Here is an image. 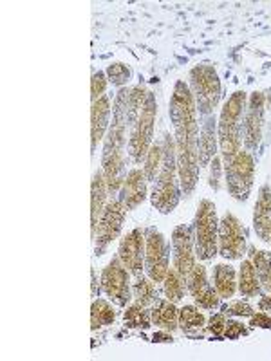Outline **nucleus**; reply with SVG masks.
<instances>
[{
  "label": "nucleus",
  "mask_w": 271,
  "mask_h": 361,
  "mask_svg": "<svg viewBox=\"0 0 271 361\" xmlns=\"http://www.w3.org/2000/svg\"><path fill=\"white\" fill-rule=\"evenodd\" d=\"M170 121L174 127V141H176L177 154V172H179L181 188L185 197L192 195L198 185L199 172V123L198 107L193 99L190 87L183 80H177L174 85L172 98H170Z\"/></svg>",
  "instance_id": "obj_1"
},
{
  "label": "nucleus",
  "mask_w": 271,
  "mask_h": 361,
  "mask_svg": "<svg viewBox=\"0 0 271 361\" xmlns=\"http://www.w3.org/2000/svg\"><path fill=\"white\" fill-rule=\"evenodd\" d=\"M128 87H121L114 98L112 105V121L109 125L107 137L103 143L102 154V170L107 188L111 195L119 192L125 180V143H127V103H128Z\"/></svg>",
  "instance_id": "obj_2"
},
{
  "label": "nucleus",
  "mask_w": 271,
  "mask_h": 361,
  "mask_svg": "<svg viewBox=\"0 0 271 361\" xmlns=\"http://www.w3.org/2000/svg\"><path fill=\"white\" fill-rule=\"evenodd\" d=\"M163 161H161V169L154 180L152 193V206L161 212V214H172L179 202V185H177V154H176V141L170 134L163 135Z\"/></svg>",
  "instance_id": "obj_3"
},
{
  "label": "nucleus",
  "mask_w": 271,
  "mask_h": 361,
  "mask_svg": "<svg viewBox=\"0 0 271 361\" xmlns=\"http://www.w3.org/2000/svg\"><path fill=\"white\" fill-rule=\"evenodd\" d=\"M246 103V92L237 90L228 98L219 116V148L224 166L241 152L243 147V119Z\"/></svg>",
  "instance_id": "obj_4"
},
{
  "label": "nucleus",
  "mask_w": 271,
  "mask_h": 361,
  "mask_svg": "<svg viewBox=\"0 0 271 361\" xmlns=\"http://www.w3.org/2000/svg\"><path fill=\"white\" fill-rule=\"evenodd\" d=\"M190 92L201 118H208L217 109L221 99V80L212 63H199L188 74Z\"/></svg>",
  "instance_id": "obj_5"
},
{
  "label": "nucleus",
  "mask_w": 271,
  "mask_h": 361,
  "mask_svg": "<svg viewBox=\"0 0 271 361\" xmlns=\"http://www.w3.org/2000/svg\"><path fill=\"white\" fill-rule=\"evenodd\" d=\"M195 255L201 262H210L219 253V221L217 208L212 201L203 199L198 206L195 222Z\"/></svg>",
  "instance_id": "obj_6"
},
{
  "label": "nucleus",
  "mask_w": 271,
  "mask_h": 361,
  "mask_svg": "<svg viewBox=\"0 0 271 361\" xmlns=\"http://www.w3.org/2000/svg\"><path fill=\"white\" fill-rule=\"evenodd\" d=\"M157 116V102L156 94L152 90H148L147 98H145L143 107H141L138 121L134 127L131 128V140H128V154H131L132 161L140 164L145 161L148 150L152 147L154 137V123H156Z\"/></svg>",
  "instance_id": "obj_7"
},
{
  "label": "nucleus",
  "mask_w": 271,
  "mask_h": 361,
  "mask_svg": "<svg viewBox=\"0 0 271 361\" xmlns=\"http://www.w3.org/2000/svg\"><path fill=\"white\" fill-rule=\"evenodd\" d=\"M226 186L235 201H246L250 197L255 180V161L246 150H241L230 163L224 166Z\"/></svg>",
  "instance_id": "obj_8"
},
{
  "label": "nucleus",
  "mask_w": 271,
  "mask_h": 361,
  "mask_svg": "<svg viewBox=\"0 0 271 361\" xmlns=\"http://www.w3.org/2000/svg\"><path fill=\"white\" fill-rule=\"evenodd\" d=\"M169 244L156 228L145 230V271L152 282H163L169 273Z\"/></svg>",
  "instance_id": "obj_9"
},
{
  "label": "nucleus",
  "mask_w": 271,
  "mask_h": 361,
  "mask_svg": "<svg viewBox=\"0 0 271 361\" xmlns=\"http://www.w3.org/2000/svg\"><path fill=\"white\" fill-rule=\"evenodd\" d=\"M127 212L128 209L125 208V204L119 199H111L105 204V209H103L102 217L98 221V230H96L95 235V253L98 257H102L105 250L112 244V240L119 237Z\"/></svg>",
  "instance_id": "obj_10"
},
{
  "label": "nucleus",
  "mask_w": 271,
  "mask_h": 361,
  "mask_svg": "<svg viewBox=\"0 0 271 361\" xmlns=\"http://www.w3.org/2000/svg\"><path fill=\"white\" fill-rule=\"evenodd\" d=\"M131 273L127 267L121 264L118 257L107 264V267L102 273V289L109 296L112 304L118 307H127L132 298L131 288Z\"/></svg>",
  "instance_id": "obj_11"
},
{
  "label": "nucleus",
  "mask_w": 271,
  "mask_h": 361,
  "mask_svg": "<svg viewBox=\"0 0 271 361\" xmlns=\"http://www.w3.org/2000/svg\"><path fill=\"white\" fill-rule=\"evenodd\" d=\"M195 231L192 226L181 224L172 231V262L174 269L188 282V276L195 266Z\"/></svg>",
  "instance_id": "obj_12"
},
{
  "label": "nucleus",
  "mask_w": 271,
  "mask_h": 361,
  "mask_svg": "<svg viewBox=\"0 0 271 361\" xmlns=\"http://www.w3.org/2000/svg\"><path fill=\"white\" fill-rule=\"evenodd\" d=\"M246 251V230L234 214H224L219 222V255L226 260L243 259Z\"/></svg>",
  "instance_id": "obj_13"
},
{
  "label": "nucleus",
  "mask_w": 271,
  "mask_h": 361,
  "mask_svg": "<svg viewBox=\"0 0 271 361\" xmlns=\"http://www.w3.org/2000/svg\"><path fill=\"white\" fill-rule=\"evenodd\" d=\"M264 94L260 90H255L246 103V112L243 119V141L248 152H255L263 140L264 127Z\"/></svg>",
  "instance_id": "obj_14"
},
{
  "label": "nucleus",
  "mask_w": 271,
  "mask_h": 361,
  "mask_svg": "<svg viewBox=\"0 0 271 361\" xmlns=\"http://www.w3.org/2000/svg\"><path fill=\"white\" fill-rule=\"evenodd\" d=\"M118 259L121 260L132 276L140 279L145 271V230L136 228L128 231L119 243Z\"/></svg>",
  "instance_id": "obj_15"
},
{
  "label": "nucleus",
  "mask_w": 271,
  "mask_h": 361,
  "mask_svg": "<svg viewBox=\"0 0 271 361\" xmlns=\"http://www.w3.org/2000/svg\"><path fill=\"white\" fill-rule=\"evenodd\" d=\"M190 295L195 300V304L203 309H217L221 304V295L217 289L212 288L206 276V267L201 264H195L186 282Z\"/></svg>",
  "instance_id": "obj_16"
},
{
  "label": "nucleus",
  "mask_w": 271,
  "mask_h": 361,
  "mask_svg": "<svg viewBox=\"0 0 271 361\" xmlns=\"http://www.w3.org/2000/svg\"><path fill=\"white\" fill-rule=\"evenodd\" d=\"M119 201L127 209H134L147 199V177L140 169H132L125 176L124 185L119 188Z\"/></svg>",
  "instance_id": "obj_17"
},
{
  "label": "nucleus",
  "mask_w": 271,
  "mask_h": 361,
  "mask_svg": "<svg viewBox=\"0 0 271 361\" xmlns=\"http://www.w3.org/2000/svg\"><path fill=\"white\" fill-rule=\"evenodd\" d=\"M253 228L260 240L270 243L271 238V186L264 185L259 190V197L255 202Z\"/></svg>",
  "instance_id": "obj_18"
},
{
  "label": "nucleus",
  "mask_w": 271,
  "mask_h": 361,
  "mask_svg": "<svg viewBox=\"0 0 271 361\" xmlns=\"http://www.w3.org/2000/svg\"><path fill=\"white\" fill-rule=\"evenodd\" d=\"M111 98L107 94L92 103V111H90V145H92V150H96L98 143L107 132L109 125H111Z\"/></svg>",
  "instance_id": "obj_19"
},
{
  "label": "nucleus",
  "mask_w": 271,
  "mask_h": 361,
  "mask_svg": "<svg viewBox=\"0 0 271 361\" xmlns=\"http://www.w3.org/2000/svg\"><path fill=\"white\" fill-rule=\"evenodd\" d=\"M215 116H208L203 118L201 132H199L198 140V152H199V166L206 169L212 159L217 154V135H215Z\"/></svg>",
  "instance_id": "obj_20"
},
{
  "label": "nucleus",
  "mask_w": 271,
  "mask_h": 361,
  "mask_svg": "<svg viewBox=\"0 0 271 361\" xmlns=\"http://www.w3.org/2000/svg\"><path fill=\"white\" fill-rule=\"evenodd\" d=\"M107 180L103 176V170H98L92 176V185H90V230H92V238H95L96 230H98V221L105 209V199H107Z\"/></svg>",
  "instance_id": "obj_21"
},
{
  "label": "nucleus",
  "mask_w": 271,
  "mask_h": 361,
  "mask_svg": "<svg viewBox=\"0 0 271 361\" xmlns=\"http://www.w3.org/2000/svg\"><path fill=\"white\" fill-rule=\"evenodd\" d=\"M150 314H152L154 324L159 325L164 331H176L179 327V311L169 298H156V304H154Z\"/></svg>",
  "instance_id": "obj_22"
},
{
  "label": "nucleus",
  "mask_w": 271,
  "mask_h": 361,
  "mask_svg": "<svg viewBox=\"0 0 271 361\" xmlns=\"http://www.w3.org/2000/svg\"><path fill=\"white\" fill-rule=\"evenodd\" d=\"M237 283L241 295L246 296V298H253V296L263 293V286H260V280L257 276V271H255V266L251 260H243L241 269H239Z\"/></svg>",
  "instance_id": "obj_23"
},
{
  "label": "nucleus",
  "mask_w": 271,
  "mask_h": 361,
  "mask_svg": "<svg viewBox=\"0 0 271 361\" xmlns=\"http://www.w3.org/2000/svg\"><path fill=\"white\" fill-rule=\"evenodd\" d=\"M214 286L221 298H231L237 291V275L231 266L219 264L214 269Z\"/></svg>",
  "instance_id": "obj_24"
},
{
  "label": "nucleus",
  "mask_w": 271,
  "mask_h": 361,
  "mask_svg": "<svg viewBox=\"0 0 271 361\" xmlns=\"http://www.w3.org/2000/svg\"><path fill=\"white\" fill-rule=\"evenodd\" d=\"M250 257L260 280V286L267 293H271V253L270 251H259L257 247H250Z\"/></svg>",
  "instance_id": "obj_25"
},
{
  "label": "nucleus",
  "mask_w": 271,
  "mask_h": 361,
  "mask_svg": "<svg viewBox=\"0 0 271 361\" xmlns=\"http://www.w3.org/2000/svg\"><path fill=\"white\" fill-rule=\"evenodd\" d=\"M116 320V312L107 300H95L92 307H90V329L98 331L100 327L111 325Z\"/></svg>",
  "instance_id": "obj_26"
},
{
  "label": "nucleus",
  "mask_w": 271,
  "mask_h": 361,
  "mask_svg": "<svg viewBox=\"0 0 271 361\" xmlns=\"http://www.w3.org/2000/svg\"><path fill=\"white\" fill-rule=\"evenodd\" d=\"M147 92H148V89L143 85V83L132 87L131 92H128V103H127V127H128V130H131V128L136 125V121H138V116H140L141 107H143L145 98H147Z\"/></svg>",
  "instance_id": "obj_27"
},
{
  "label": "nucleus",
  "mask_w": 271,
  "mask_h": 361,
  "mask_svg": "<svg viewBox=\"0 0 271 361\" xmlns=\"http://www.w3.org/2000/svg\"><path fill=\"white\" fill-rule=\"evenodd\" d=\"M205 314L193 305H185L179 309V327L183 333L190 334L192 331H199L205 327Z\"/></svg>",
  "instance_id": "obj_28"
},
{
  "label": "nucleus",
  "mask_w": 271,
  "mask_h": 361,
  "mask_svg": "<svg viewBox=\"0 0 271 361\" xmlns=\"http://www.w3.org/2000/svg\"><path fill=\"white\" fill-rule=\"evenodd\" d=\"M163 283H164V296H167L170 302L177 304V302L183 300V296H185V291H186V282L183 280V276H181L176 269H169Z\"/></svg>",
  "instance_id": "obj_29"
},
{
  "label": "nucleus",
  "mask_w": 271,
  "mask_h": 361,
  "mask_svg": "<svg viewBox=\"0 0 271 361\" xmlns=\"http://www.w3.org/2000/svg\"><path fill=\"white\" fill-rule=\"evenodd\" d=\"M132 296L136 298V304L143 305V307L154 304L156 302V288H154L152 280L145 279V276L136 279L134 286H132Z\"/></svg>",
  "instance_id": "obj_30"
},
{
  "label": "nucleus",
  "mask_w": 271,
  "mask_h": 361,
  "mask_svg": "<svg viewBox=\"0 0 271 361\" xmlns=\"http://www.w3.org/2000/svg\"><path fill=\"white\" fill-rule=\"evenodd\" d=\"M124 322L127 327L132 329H148L150 322H152V314L147 311V307L140 304H134L127 307L124 314Z\"/></svg>",
  "instance_id": "obj_31"
},
{
  "label": "nucleus",
  "mask_w": 271,
  "mask_h": 361,
  "mask_svg": "<svg viewBox=\"0 0 271 361\" xmlns=\"http://www.w3.org/2000/svg\"><path fill=\"white\" fill-rule=\"evenodd\" d=\"M161 161H163V143H152L150 150H148L147 157H145V177H147V183H152L156 180L157 173L161 169Z\"/></svg>",
  "instance_id": "obj_32"
},
{
  "label": "nucleus",
  "mask_w": 271,
  "mask_h": 361,
  "mask_svg": "<svg viewBox=\"0 0 271 361\" xmlns=\"http://www.w3.org/2000/svg\"><path fill=\"white\" fill-rule=\"evenodd\" d=\"M107 78L112 85H118V87H124L125 83L128 82L131 78V69H128L125 63L121 62H114L107 67Z\"/></svg>",
  "instance_id": "obj_33"
},
{
  "label": "nucleus",
  "mask_w": 271,
  "mask_h": 361,
  "mask_svg": "<svg viewBox=\"0 0 271 361\" xmlns=\"http://www.w3.org/2000/svg\"><path fill=\"white\" fill-rule=\"evenodd\" d=\"M107 82V74L102 73V71H96V73L92 74V80H90V99H92V103L98 102L100 98L105 96Z\"/></svg>",
  "instance_id": "obj_34"
},
{
  "label": "nucleus",
  "mask_w": 271,
  "mask_h": 361,
  "mask_svg": "<svg viewBox=\"0 0 271 361\" xmlns=\"http://www.w3.org/2000/svg\"><path fill=\"white\" fill-rule=\"evenodd\" d=\"M248 331L243 324H239V322H231L228 320L226 322V327H224V336L228 340H239L241 336H248Z\"/></svg>",
  "instance_id": "obj_35"
},
{
  "label": "nucleus",
  "mask_w": 271,
  "mask_h": 361,
  "mask_svg": "<svg viewBox=\"0 0 271 361\" xmlns=\"http://www.w3.org/2000/svg\"><path fill=\"white\" fill-rule=\"evenodd\" d=\"M224 312L230 316H241V318H243V316H253L255 314L253 307H251L250 304H246V302H234V304L226 305Z\"/></svg>",
  "instance_id": "obj_36"
},
{
  "label": "nucleus",
  "mask_w": 271,
  "mask_h": 361,
  "mask_svg": "<svg viewBox=\"0 0 271 361\" xmlns=\"http://www.w3.org/2000/svg\"><path fill=\"white\" fill-rule=\"evenodd\" d=\"M210 186L219 192L221 190V157L215 156L210 163Z\"/></svg>",
  "instance_id": "obj_37"
},
{
  "label": "nucleus",
  "mask_w": 271,
  "mask_h": 361,
  "mask_svg": "<svg viewBox=\"0 0 271 361\" xmlns=\"http://www.w3.org/2000/svg\"><path fill=\"white\" fill-rule=\"evenodd\" d=\"M226 327V316L224 314H214L208 322L210 334H214V338H221L224 334Z\"/></svg>",
  "instance_id": "obj_38"
},
{
  "label": "nucleus",
  "mask_w": 271,
  "mask_h": 361,
  "mask_svg": "<svg viewBox=\"0 0 271 361\" xmlns=\"http://www.w3.org/2000/svg\"><path fill=\"white\" fill-rule=\"evenodd\" d=\"M251 327H260V329H271V316L267 312H257L251 316L250 322Z\"/></svg>",
  "instance_id": "obj_39"
},
{
  "label": "nucleus",
  "mask_w": 271,
  "mask_h": 361,
  "mask_svg": "<svg viewBox=\"0 0 271 361\" xmlns=\"http://www.w3.org/2000/svg\"><path fill=\"white\" fill-rule=\"evenodd\" d=\"M152 341H154V343H172L174 338L170 336V334L167 333V331H164V333H156V334H154Z\"/></svg>",
  "instance_id": "obj_40"
},
{
  "label": "nucleus",
  "mask_w": 271,
  "mask_h": 361,
  "mask_svg": "<svg viewBox=\"0 0 271 361\" xmlns=\"http://www.w3.org/2000/svg\"><path fill=\"white\" fill-rule=\"evenodd\" d=\"M260 311H271V293L270 295H264L259 302Z\"/></svg>",
  "instance_id": "obj_41"
},
{
  "label": "nucleus",
  "mask_w": 271,
  "mask_h": 361,
  "mask_svg": "<svg viewBox=\"0 0 271 361\" xmlns=\"http://www.w3.org/2000/svg\"><path fill=\"white\" fill-rule=\"evenodd\" d=\"M90 276H92V296H98V280H96L95 269H90Z\"/></svg>",
  "instance_id": "obj_42"
},
{
  "label": "nucleus",
  "mask_w": 271,
  "mask_h": 361,
  "mask_svg": "<svg viewBox=\"0 0 271 361\" xmlns=\"http://www.w3.org/2000/svg\"><path fill=\"white\" fill-rule=\"evenodd\" d=\"M270 244H271V238H270Z\"/></svg>",
  "instance_id": "obj_43"
}]
</instances>
